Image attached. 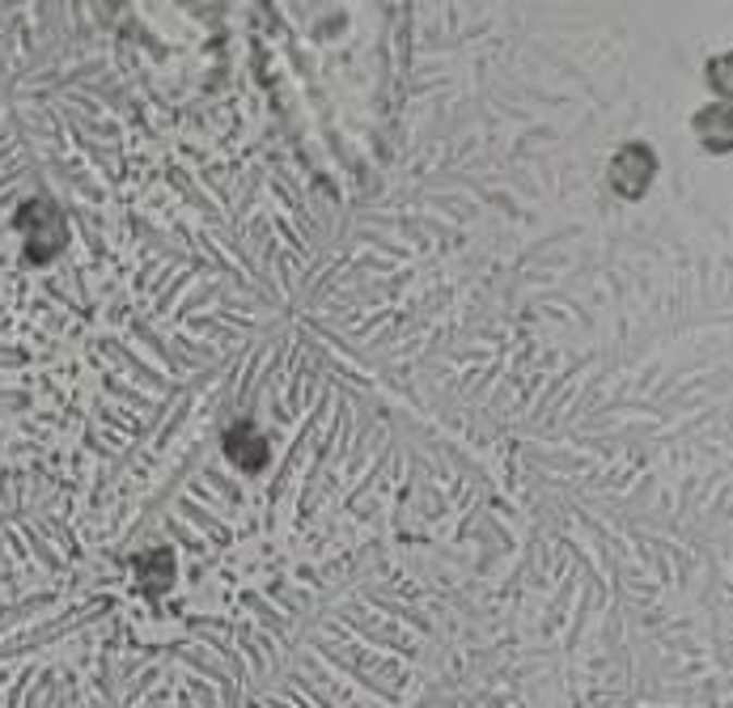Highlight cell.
<instances>
[{
  "label": "cell",
  "mask_w": 733,
  "mask_h": 708,
  "mask_svg": "<svg viewBox=\"0 0 733 708\" xmlns=\"http://www.w3.org/2000/svg\"><path fill=\"white\" fill-rule=\"evenodd\" d=\"M657 161L649 149H640V145H627L623 154L615 158V166H611V183H615L619 196L636 199L645 187H649V179H653Z\"/></svg>",
  "instance_id": "2"
},
{
  "label": "cell",
  "mask_w": 733,
  "mask_h": 708,
  "mask_svg": "<svg viewBox=\"0 0 733 708\" xmlns=\"http://www.w3.org/2000/svg\"><path fill=\"white\" fill-rule=\"evenodd\" d=\"M225 454H230L237 467L246 472H259L268 463V441L255 434V425H233L225 434Z\"/></svg>",
  "instance_id": "3"
},
{
  "label": "cell",
  "mask_w": 733,
  "mask_h": 708,
  "mask_svg": "<svg viewBox=\"0 0 733 708\" xmlns=\"http://www.w3.org/2000/svg\"><path fill=\"white\" fill-rule=\"evenodd\" d=\"M17 230L26 234V255H30V264H47L51 255H60L64 251V221H60V212L47 204V199H30V204H22L17 208Z\"/></svg>",
  "instance_id": "1"
},
{
  "label": "cell",
  "mask_w": 733,
  "mask_h": 708,
  "mask_svg": "<svg viewBox=\"0 0 733 708\" xmlns=\"http://www.w3.org/2000/svg\"><path fill=\"white\" fill-rule=\"evenodd\" d=\"M136 577H141V590L157 598V594H166L174 586V556L170 551H154V556H145L141 564H136Z\"/></svg>",
  "instance_id": "4"
}]
</instances>
